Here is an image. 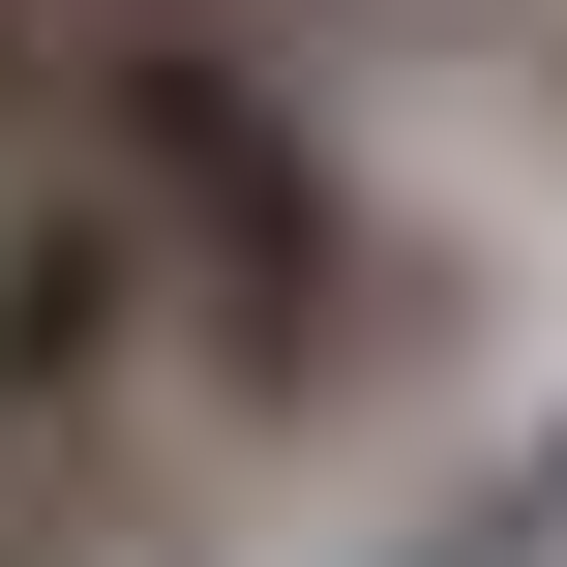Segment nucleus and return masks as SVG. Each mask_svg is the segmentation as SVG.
Segmentation results:
<instances>
[{
  "label": "nucleus",
  "mask_w": 567,
  "mask_h": 567,
  "mask_svg": "<svg viewBox=\"0 0 567 567\" xmlns=\"http://www.w3.org/2000/svg\"><path fill=\"white\" fill-rule=\"evenodd\" d=\"M150 538H179V508H150L90 419H30V389H0V567H150Z\"/></svg>",
  "instance_id": "obj_1"
},
{
  "label": "nucleus",
  "mask_w": 567,
  "mask_h": 567,
  "mask_svg": "<svg viewBox=\"0 0 567 567\" xmlns=\"http://www.w3.org/2000/svg\"><path fill=\"white\" fill-rule=\"evenodd\" d=\"M60 60H90V0H0V150L60 120Z\"/></svg>",
  "instance_id": "obj_3"
},
{
  "label": "nucleus",
  "mask_w": 567,
  "mask_h": 567,
  "mask_svg": "<svg viewBox=\"0 0 567 567\" xmlns=\"http://www.w3.org/2000/svg\"><path fill=\"white\" fill-rule=\"evenodd\" d=\"M359 567H567V419H508V449H478L449 508H389Z\"/></svg>",
  "instance_id": "obj_2"
}]
</instances>
